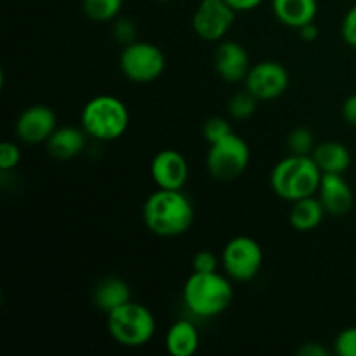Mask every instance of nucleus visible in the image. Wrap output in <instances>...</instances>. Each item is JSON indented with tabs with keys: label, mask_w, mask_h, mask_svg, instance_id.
<instances>
[{
	"label": "nucleus",
	"mask_w": 356,
	"mask_h": 356,
	"mask_svg": "<svg viewBox=\"0 0 356 356\" xmlns=\"http://www.w3.org/2000/svg\"><path fill=\"white\" fill-rule=\"evenodd\" d=\"M334 351L339 356H356V327H348L337 334Z\"/></svg>",
	"instance_id": "25"
},
{
	"label": "nucleus",
	"mask_w": 356,
	"mask_h": 356,
	"mask_svg": "<svg viewBox=\"0 0 356 356\" xmlns=\"http://www.w3.org/2000/svg\"><path fill=\"white\" fill-rule=\"evenodd\" d=\"M322 176V170L312 155L289 153L273 167L270 174V184L277 197L292 204L318 193Z\"/></svg>",
	"instance_id": "3"
},
{
	"label": "nucleus",
	"mask_w": 356,
	"mask_h": 356,
	"mask_svg": "<svg viewBox=\"0 0 356 356\" xmlns=\"http://www.w3.org/2000/svg\"><path fill=\"white\" fill-rule=\"evenodd\" d=\"M299 356H329V350L318 343H306L299 348Z\"/></svg>",
	"instance_id": "31"
},
{
	"label": "nucleus",
	"mask_w": 356,
	"mask_h": 356,
	"mask_svg": "<svg viewBox=\"0 0 356 356\" xmlns=\"http://www.w3.org/2000/svg\"><path fill=\"white\" fill-rule=\"evenodd\" d=\"M92 299L94 305L108 315L110 312L131 301V289L122 278L108 277L96 285Z\"/></svg>",
	"instance_id": "20"
},
{
	"label": "nucleus",
	"mask_w": 356,
	"mask_h": 356,
	"mask_svg": "<svg viewBox=\"0 0 356 356\" xmlns=\"http://www.w3.org/2000/svg\"><path fill=\"white\" fill-rule=\"evenodd\" d=\"M21 162V152L13 141H3L0 145V170L9 172L16 169L17 163Z\"/></svg>",
	"instance_id": "26"
},
{
	"label": "nucleus",
	"mask_w": 356,
	"mask_h": 356,
	"mask_svg": "<svg viewBox=\"0 0 356 356\" xmlns=\"http://www.w3.org/2000/svg\"><path fill=\"white\" fill-rule=\"evenodd\" d=\"M153 181L163 190H183L190 176V167L181 152L172 148L156 153L149 167Z\"/></svg>",
	"instance_id": "12"
},
{
	"label": "nucleus",
	"mask_w": 356,
	"mask_h": 356,
	"mask_svg": "<svg viewBox=\"0 0 356 356\" xmlns=\"http://www.w3.org/2000/svg\"><path fill=\"white\" fill-rule=\"evenodd\" d=\"M165 54L152 42L136 40L124 45L120 52V70L131 82L152 83L165 72Z\"/></svg>",
	"instance_id": "7"
},
{
	"label": "nucleus",
	"mask_w": 356,
	"mask_h": 356,
	"mask_svg": "<svg viewBox=\"0 0 356 356\" xmlns=\"http://www.w3.org/2000/svg\"><path fill=\"white\" fill-rule=\"evenodd\" d=\"M207 170L218 181H235L242 176L250 163V148L245 139L235 132L222 138L221 141L209 145Z\"/></svg>",
	"instance_id": "6"
},
{
	"label": "nucleus",
	"mask_w": 356,
	"mask_h": 356,
	"mask_svg": "<svg viewBox=\"0 0 356 356\" xmlns=\"http://www.w3.org/2000/svg\"><path fill=\"white\" fill-rule=\"evenodd\" d=\"M315 134L308 127H296L287 136V148L292 155H312L315 149Z\"/></svg>",
	"instance_id": "22"
},
{
	"label": "nucleus",
	"mask_w": 356,
	"mask_h": 356,
	"mask_svg": "<svg viewBox=\"0 0 356 356\" xmlns=\"http://www.w3.org/2000/svg\"><path fill=\"white\" fill-rule=\"evenodd\" d=\"M200 346V334L191 320L181 318L169 327L165 334V348L172 356H191Z\"/></svg>",
	"instance_id": "17"
},
{
	"label": "nucleus",
	"mask_w": 356,
	"mask_h": 356,
	"mask_svg": "<svg viewBox=\"0 0 356 356\" xmlns=\"http://www.w3.org/2000/svg\"><path fill=\"white\" fill-rule=\"evenodd\" d=\"M122 7H124V0H82L83 13L94 23L115 21Z\"/></svg>",
	"instance_id": "21"
},
{
	"label": "nucleus",
	"mask_w": 356,
	"mask_h": 356,
	"mask_svg": "<svg viewBox=\"0 0 356 356\" xmlns=\"http://www.w3.org/2000/svg\"><path fill=\"white\" fill-rule=\"evenodd\" d=\"M216 73L228 83L245 80L250 68V56L242 44L235 40H221L214 54Z\"/></svg>",
	"instance_id": "13"
},
{
	"label": "nucleus",
	"mask_w": 356,
	"mask_h": 356,
	"mask_svg": "<svg viewBox=\"0 0 356 356\" xmlns=\"http://www.w3.org/2000/svg\"><path fill=\"white\" fill-rule=\"evenodd\" d=\"M271 10L284 26L299 30L315 23L318 16V0H271Z\"/></svg>",
	"instance_id": "15"
},
{
	"label": "nucleus",
	"mask_w": 356,
	"mask_h": 356,
	"mask_svg": "<svg viewBox=\"0 0 356 356\" xmlns=\"http://www.w3.org/2000/svg\"><path fill=\"white\" fill-rule=\"evenodd\" d=\"M312 156L322 174H344L351 165L350 149L339 141L320 143L315 146Z\"/></svg>",
	"instance_id": "19"
},
{
	"label": "nucleus",
	"mask_w": 356,
	"mask_h": 356,
	"mask_svg": "<svg viewBox=\"0 0 356 356\" xmlns=\"http://www.w3.org/2000/svg\"><path fill=\"white\" fill-rule=\"evenodd\" d=\"M232 125L228 120H225L222 117H211L204 122V127H202V134L204 139L212 145V143L221 141L222 138H226L228 134H232Z\"/></svg>",
	"instance_id": "24"
},
{
	"label": "nucleus",
	"mask_w": 356,
	"mask_h": 356,
	"mask_svg": "<svg viewBox=\"0 0 356 356\" xmlns=\"http://www.w3.org/2000/svg\"><path fill=\"white\" fill-rule=\"evenodd\" d=\"M343 118L351 127H356V92L348 96L343 103Z\"/></svg>",
	"instance_id": "30"
},
{
	"label": "nucleus",
	"mask_w": 356,
	"mask_h": 356,
	"mask_svg": "<svg viewBox=\"0 0 356 356\" xmlns=\"http://www.w3.org/2000/svg\"><path fill=\"white\" fill-rule=\"evenodd\" d=\"M235 298L232 278L218 271L193 273L188 277L183 287V301L190 313L198 318H214L222 315Z\"/></svg>",
	"instance_id": "2"
},
{
	"label": "nucleus",
	"mask_w": 356,
	"mask_h": 356,
	"mask_svg": "<svg viewBox=\"0 0 356 356\" xmlns=\"http://www.w3.org/2000/svg\"><path fill=\"white\" fill-rule=\"evenodd\" d=\"M108 332L115 343L125 348H141L153 339L156 320L146 306L129 301L108 313Z\"/></svg>",
	"instance_id": "5"
},
{
	"label": "nucleus",
	"mask_w": 356,
	"mask_h": 356,
	"mask_svg": "<svg viewBox=\"0 0 356 356\" xmlns=\"http://www.w3.org/2000/svg\"><path fill=\"white\" fill-rule=\"evenodd\" d=\"M218 257H216V254L209 252V250H200L191 259V268L198 273H212V271H218Z\"/></svg>",
	"instance_id": "28"
},
{
	"label": "nucleus",
	"mask_w": 356,
	"mask_h": 356,
	"mask_svg": "<svg viewBox=\"0 0 356 356\" xmlns=\"http://www.w3.org/2000/svg\"><path fill=\"white\" fill-rule=\"evenodd\" d=\"M58 129V117L54 110L44 104L26 108L16 120V134L24 145H40Z\"/></svg>",
	"instance_id": "11"
},
{
	"label": "nucleus",
	"mask_w": 356,
	"mask_h": 356,
	"mask_svg": "<svg viewBox=\"0 0 356 356\" xmlns=\"http://www.w3.org/2000/svg\"><path fill=\"white\" fill-rule=\"evenodd\" d=\"M341 37L350 47L356 49V3L344 14L341 23Z\"/></svg>",
	"instance_id": "29"
},
{
	"label": "nucleus",
	"mask_w": 356,
	"mask_h": 356,
	"mask_svg": "<svg viewBox=\"0 0 356 356\" xmlns=\"http://www.w3.org/2000/svg\"><path fill=\"white\" fill-rule=\"evenodd\" d=\"M299 37L302 38L305 42H315L316 38H318V26H316L315 23H308L305 24L302 28H299Z\"/></svg>",
	"instance_id": "33"
},
{
	"label": "nucleus",
	"mask_w": 356,
	"mask_h": 356,
	"mask_svg": "<svg viewBox=\"0 0 356 356\" xmlns=\"http://www.w3.org/2000/svg\"><path fill=\"white\" fill-rule=\"evenodd\" d=\"M221 263L225 273L233 282H250L259 275L263 268V247L250 236H235L222 249Z\"/></svg>",
	"instance_id": "8"
},
{
	"label": "nucleus",
	"mask_w": 356,
	"mask_h": 356,
	"mask_svg": "<svg viewBox=\"0 0 356 356\" xmlns=\"http://www.w3.org/2000/svg\"><path fill=\"white\" fill-rule=\"evenodd\" d=\"M243 83L257 101H273L287 90L291 76L282 63L261 61L252 65Z\"/></svg>",
	"instance_id": "10"
},
{
	"label": "nucleus",
	"mask_w": 356,
	"mask_h": 356,
	"mask_svg": "<svg viewBox=\"0 0 356 356\" xmlns=\"http://www.w3.org/2000/svg\"><path fill=\"white\" fill-rule=\"evenodd\" d=\"M236 13H247V10H254L259 7L264 0H226Z\"/></svg>",
	"instance_id": "32"
},
{
	"label": "nucleus",
	"mask_w": 356,
	"mask_h": 356,
	"mask_svg": "<svg viewBox=\"0 0 356 356\" xmlns=\"http://www.w3.org/2000/svg\"><path fill=\"white\" fill-rule=\"evenodd\" d=\"M113 35L117 38L118 44L129 45L136 42V35H138V28L132 23L129 17H122V19L115 21L113 24Z\"/></svg>",
	"instance_id": "27"
},
{
	"label": "nucleus",
	"mask_w": 356,
	"mask_h": 356,
	"mask_svg": "<svg viewBox=\"0 0 356 356\" xmlns=\"http://www.w3.org/2000/svg\"><path fill=\"white\" fill-rule=\"evenodd\" d=\"M316 195L322 200L327 214L336 218L346 216L355 204L353 190L343 174H323Z\"/></svg>",
	"instance_id": "14"
},
{
	"label": "nucleus",
	"mask_w": 356,
	"mask_h": 356,
	"mask_svg": "<svg viewBox=\"0 0 356 356\" xmlns=\"http://www.w3.org/2000/svg\"><path fill=\"white\" fill-rule=\"evenodd\" d=\"M87 132L80 127H58L47 139V152L52 159L72 160L83 152L87 145Z\"/></svg>",
	"instance_id": "16"
},
{
	"label": "nucleus",
	"mask_w": 356,
	"mask_h": 356,
	"mask_svg": "<svg viewBox=\"0 0 356 356\" xmlns=\"http://www.w3.org/2000/svg\"><path fill=\"white\" fill-rule=\"evenodd\" d=\"M156 2H172V0H156Z\"/></svg>",
	"instance_id": "34"
},
{
	"label": "nucleus",
	"mask_w": 356,
	"mask_h": 356,
	"mask_svg": "<svg viewBox=\"0 0 356 356\" xmlns=\"http://www.w3.org/2000/svg\"><path fill=\"white\" fill-rule=\"evenodd\" d=\"M236 10L226 0H202L193 14V30L202 40L221 42L235 23Z\"/></svg>",
	"instance_id": "9"
},
{
	"label": "nucleus",
	"mask_w": 356,
	"mask_h": 356,
	"mask_svg": "<svg viewBox=\"0 0 356 356\" xmlns=\"http://www.w3.org/2000/svg\"><path fill=\"white\" fill-rule=\"evenodd\" d=\"M325 214L327 211L323 207L322 200L316 195H313V197L292 202L291 212H289V222H291L292 228L301 233L313 232V229L322 225Z\"/></svg>",
	"instance_id": "18"
},
{
	"label": "nucleus",
	"mask_w": 356,
	"mask_h": 356,
	"mask_svg": "<svg viewBox=\"0 0 356 356\" xmlns=\"http://www.w3.org/2000/svg\"><path fill=\"white\" fill-rule=\"evenodd\" d=\"M256 108L257 99L245 89L242 92H236L235 96H232V99L228 103V113L235 120H247V118H250L256 113Z\"/></svg>",
	"instance_id": "23"
},
{
	"label": "nucleus",
	"mask_w": 356,
	"mask_h": 356,
	"mask_svg": "<svg viewBox=\"0 0 356 356\" xmlns=\"http://www.w3.org/2000/svg\"><path fill=\"white\" fill-rule=\"evenodd\" d=\"M143 219L153 235L174 238L184 235L195 221V209L183 190L159 188L146 198Z\"/></svg>",
	"instance_id": "1"
},
{
	"label": "nucleus",
	"mask_w": 356,
	"mask_h": 356,
	"mask_svg": "<svg viewBox=\"0 0 356 356\" xmlns=\"http://www.w3.org/2000/svg\"><path fill=\"white\" fill-rule=\"evenodd\" d=\"M82 129L97 141H115L127 132L131 124L127 104L111 94H99L89 99L80 115Z\"/></svg>",
	"instance_id": "4"
}]
</instances>
